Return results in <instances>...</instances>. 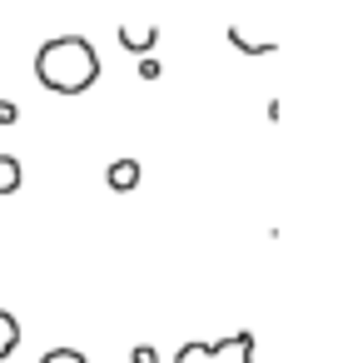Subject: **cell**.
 <instances>
[{
    "label": "cell",
    "mask_w": 338,
    "mask_h": 363,
    "mask_svg": "<svg viewBox=\"0 0 338 363\" xmlns=\"http://www.w3.org/2000/svg\"><path fill=\"white\" fill-rule=\"evenodd\" d=\"M16 348H21V318L11 308H0V363H6Z\"/></svg>",
    "instance_id": "5"
},
{
    "label": "cell",
    "mask_w": 338,
    "mask_h": 363,
    "mask_svg": "<svg viewBox=\"0 0 338 363\" xmlns=\"http://www.w3.org/2000/svg\"><path fill=\"white\" fill-rule=\"evenodd\" d=\"M40 363H90V358H85L80 348H50V353H45Z\"/></svg>",
    "instance_id": "8"
},
{
    "label": "cell",
    "mask_w": 338,
    "mask_h": 363,
    "mask_svg": "<svg viewBox=\"0 0 338 363\" xmlns=\"http://www.w3.org/2000/svg\"><path fill=\"white\" fill-rule=\"evenodd\" d=\"M154 40H159V30H154V26H135V21H125V26H120V45H125L130 55H140V60L154 50Z\"/></svg>",
    "instance_id": "3"
},
{
    "label": "cell",
    "mask_w": 338,
    "mask_h": 363,
    "mask_svg": "<svg viewBox=\"0 0 338 363\" xmlns=\"http://www.w3.org/2000/svg\"><path fill=\"white\" fill-rule=\"evenodd\" d=\"M26 184V169H21V160L16 155H0V194H16Z\"/></svg>",
    "instance_id": "6"
},
{
    "label": "cell",
    "mask_w": 338,
    "mask_h": 363,
    "mask_svg": "<svg viewBox=\"0 0 338 363\" xmlns=\"http://www.w3.org/2000/svg\"><path fill=\"white\" fill-rule=\"evenodd\" d=\"M130 363H159V353H154V348H150V343H140V348H135V353H130Z\"/></svg>",
    "instance_id": "9"
},
{
    "label": "cell",
    "mask_w": 338,
    "mask_h": 363,
    "mask_svg": "<svg viewBox=\"0 0 338 363\" xmlns=\"http://www.w3.org/2000/svg\"><path fill=\"white\" fill-rule=\"evenodd\" d=\"M16 115H21V110H16L11 100H0V125H16Z\"/></svg>",
    "instance_id": "11"
},
{
    "label": "cell",
    "mask_w": 338,
    "mask_h": 363,
    "mask_svg": "<svg viewBox=\"0 0 338 363\" xmlns=\"http://www.w3.org/2000/svg\"><path fill=\"white\" fill-rule=\"evenodd\" d=\"M140 174H145V169H140V160H115L105 179H110V189H120V194H130V189L140 184Z\"/></svg>",
    "instance_id": "4"
},
{
    "label": "cell",
    "mask_w": 338,
    "mask_h": 363,
    "mask_svg": "<svg viewBox=\"0 0 338 363\" xmlns=\"http://www.w3.org/2000/svg\"><path fill=\"white\" fill-rule=\"evenodd\" d=\"M209 358H214V363H254V333H249V328H239V333H229V338L209 343Z\"/></svg>",
    "instance_id": "2"
},
{
    "label": "cell",
    "mask_w": 338,
    "mask_h": 363,
    "mask_svg": "<svg viewBox=\"0 0 338 363\" xmlns=\"http://www.w3.org/2000/svg\"><path fill=\"white\" fill-rule=\"evenodd\" d=\"M174 363H214V358H209V343H179Z\"/></svg>",
    "instance_id": "7"
},
{
    "label": "cell",
    "mask_w": 338,
    "mask_h": 363,
    "mask_svg": "<svg viewBox=\"0 0 338 363\" xmlns=\"http://www.w3.org/2000/svg\"><path fill=\"white\" fill-rule=\"evenodd\" d=\"M140 75H145V80H159V60L145 55V60H140Z\"/></svg>",
    "instance_id": "10"
},
{
    "label": "cell",
    "mask_w": 338,
    "mask_h": 363,
    "mask_svg": "<svg viewBox=\"0 0 338 363\" xmlns=\"http://www.w3.org/2000/svg\"><path fill=\"white\" fill-rule=\"evenodd\" d=\"M35 80L50 95H85L100 80V55L85 35H55L35 55Z\"/></svg>",
    "instance_id": "1"
}]
</instances>
